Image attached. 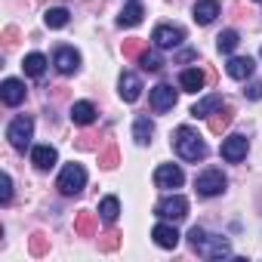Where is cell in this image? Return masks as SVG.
<instances>
[{
  "mask_svg": "<svg viewBox=\"0 0 262 262\" xmlns=\"http://www.w3.org/2000/svg\"><path fill=\"white\" fill-rule=\"evenodd\" d=\"M120 237H123L120 231H108V234H102V237H99V250H102V253H114V250L120 247Z\"/></svg>",
  "mask_w": 262,
  "mask_h": 262,
  "instance_id": "30",
  "label": "cell"
},
{
  "mask_svg": "<svg viewBox=\"0 0 262 262\" xmlns=\"http://www.w3.org/2000/svg\"><path fill=\"white\" fill-rule=\"evenodd\" d=\"M182 182H185V173L176 164H161L155 170V185L158 188H179Z\"/></svg>",
  "mask_w": 262,
  "mask_h": 262,
  "instance_id": "8",
  "label": "cell"
},
{
  "mask_svg": "<svg viewBox=\"0 0 262 262\" xmlns=\"http://www.w3.org/2000/svg\"><path fill=\"white\" fill-rule=\"evenodd\" d=\"M74 231H77L80 237H93V231H96V213L80 210L77 219H74Z\"/></svg>",
  "mask_w": 262,
  "mask_h": 262,
  "instance_id": "24",
  "label": "cell"
},
{
  "mask_svg": "<svg viewBox=\"0 0 262 262\" xmlns=\"http://www.w3.org/2000/svg\"><path fill=\"white\" fill-rule=\"evenodd\" d=\"M117 90H120V99H123V102H136L139 93H142V80H139L133 71H123L120 80H117Z\"/></svg>",
  "mask_w": 262,
  "mask_h": 262,
  "instance_id": "12",
  "label": "cell"
},
{
  "mask_svg": "<svg viewBox=\"0 0 262 262\" xmlns=\"http://www.w3.org/2000/svg\"><path fill=\"white\" fill-rule=\"evenodd\" d=\"M191 13H194V22L198 25H210L219 16V0H198Z\"/></svg>",
  "mask_w": 262,
  "mask_h": 262,
  "instance_id": "17",
  "label": "cell"
},
{
  "mask_svg": "<svg viewBox=\"0 0 262 262\" xmlns=\"http://www.w3.org/2000/svg\"><path fill=\"white\" fill-rule=\"evenodd\" d=\"M244 93H247V99L259 102V99H262V80H253V83H250V86H247Z\"/></svg>",
  "mask_w": 262,
  "mask_h": 262,
  "instance_id": "36",
  "label": "cell"
},
{
  "mask_svg": "<svg viewBox=\"0 0 262 262\" xmlns=\"http://www.w3.org/2000/svg\"><path fill=\"white\" fill-rule=\"evenodd\" d=\"M173 145H176V151H179V158L182 161H204L207 158V142L201 139V133L198 129H191V126H179L176 129V136H173Z\"/></svg>",
  "mask_w": 262,
  "mask_h": 262,
  "instance_id": "1",
  "label": "cell"
},
{
  "mask_svg": "<svg viewBox=\"0 0 262 262\" xmlns=\"http://www.w3.org/2000/svg\"><path fill=\"white\" fill-rule=\"evenodd\" d=\"M56 161H59V155L53 145H34L31 148V164L37 170H50V167H56Z\"/></svg>",
  "mask_w": 262,
  "mask_h": 262,
  "instance_id": "16",
  "label": "cell"
},
{
  "mask_svg": "<svg viewBox=\"0 0 262 262\" xmlns=\"http://www.w3.org/2000/svg\"><path fill=\"white\" fill-rule=\"evenodd\" d=\"M31 133H34V120L22 114V117H16V120L10 123L7 139H10V145H13L16 151H25V148L31 145Z\"/></svg>",
  "mask_w": 262,
  "mask_h": 262,
  "instance_id": "3",
  "label": "cell"
},
{
  "mask_svg": "<svg viewBox=\"0 0 262 262\" xmlns=\"http://www.w3.org/2000/svg\"><path fill=\"white\" fill-rule=\"evenodd\" d=\"M117 161H120V155H117V145H108L102 155H99V164L105 167V170H111V167H117Z\"/></svg>",
  "mask_w": 262,
  "mask_h": 262,
  "instance_id": "31",
  "label": "cell"
},
{
  "mask_svg": "<svg viewBox=\"0 0 262 262\" xmlns=\"http://www.w3.org/2000/svg\"><path fill=\"white\" fill-rule=\"evenodd\" d=\"M225 71H228V77H234V80H247V77L256 71V62H253L250 56H234V59H228Z\"/></svg>",
  "mask_w": 262,
  "mask_h": 262,
  "instance_id": "13",
  "label": "cell"
},
{
  "mask_svg": "<svg viewBox=\"0 0 262 262\" xmlns=\"http://www.w3.org/2000/svg\"><path fill=\"white\" fill-rule=\"evenodd\" d=\"M31 253H34V256H43V253H47V237H43V234H34V237H31Z\"/></svg>",
  "mask_w": 262,
  "mask_h": 262,
  "instance_id": "35",
  "label": "cell"
},
{
  "mask_svg": "<svg viewBox=\"0 0 262 262\" xmlns=\"http://www.w3.org/2000/svg\"><path fill=\"white\" fill-rule=\"evenodd\" d=\"M99 216H102V222H117V216H120V201L117 198H102V204H99Z\"/></svg>",
  "mask_w": 262,
  "mask_h": 262,
  "instance_id": "26",
  "label": "cell"
},
{
  "mask_svg": "<svg viewBox=\"0 0 262 262\" xmlns=\"http://www.w3.org/2000/svg\"><path fill=\"white\" fill-rule=\"evenodd\" d=\"M176 90L170 86V83H158L155 90H151V108L158 111V114H164V111H170L173 105H176Z\"/></svg>",
  "mask_w": 262,
  "mask_h": 262,
  "instance_id": "11",
  "label": "cell"
},
{
  "mask_svg": "<svg viewBox=\"0 0 262 262\" xmlns=\"http://www.w3.org/2000/svg\"><path fill=\"white\" fill-rule=\"evenodd\" d=\"M68 19H71V13H68V10H62V7L47 10V16H43L47 28H65V25H68Z\"/></svg>",
  "mask_w": 262,
  "mask_h": 262,
  "instance_id": "28",
  "label": "cell"
},
{
  "mask_svg": "<svg viewBox=\"0 0 262 262\" xmlns=\"http://www.w3.org/2000/svg\"><path fill=\"white\" fill-rule=\"evenodd\" d=\"M231 114H234V111H231L228 105H219V108L210 114V133H222V129L231 123Z\"/></svg>",
  "mask_w": 262,
  "mask_h": 262,
  "instance_id": "25",
  "label": "cell"
},
{
  "mask_svg": "<svg viewBox=\"0 0 262 262\" xmlns=\"http://www.w3.org/2000/svg\"><path fill=\"white\" fill-rule=\"evenodd\" d=\"M151 40H155L158 50H173V47H179L185 40V31L179 25H158L155 34H151Z\"/></svg>",
  "mask_w": 262,
  "mask_h": 262,
  "instance_id": "6",
  "label": "cell"
},
{
  "mask_svg": "<svg viewBox=\"0 0 262 262\" xmlns=\"http://www.w3.org/2000/svg\"><path fill=\"white\" fill-rule=\"evenodd\" d=\"M56 185H59V191L68 194V198H71V194H80L83 185H86V170H83L80 164H68V167L59 173V182H56Z\"/></svg>",
  "mask_w": 262,
  "mask_h": 262,
  "instance_id": "2",
  "label": "cell"
},
{
  "mask_svg": "<svg viewBox=\"0 0 262 262\" xmlns=\"http://www.w3.org/2000/svg\"><path fill=\"white\" fill-rule=\"evenodd\" d=\"M198 253H201V256H207V259H225V256H231V247H228V241H225V237L207 234V237L201 241Z\"/></svg>",
  "mask_w": 262,
  "mask_h": 262,
  "instance_id": "10",
  "label": "cell"
},
{
  "mask_svg": "<svg viewBox=\"0 0 262 262\" xmlns=\"http://www.w3.org/2000/svg\"><path fill=\"white\" fill-rule=\"evenodd\" d=\"M219 105H222V96H219V93H213V96H207V99L194 102V108H191V117H210V114H213Z\"/></svg>",
  "mask_w": 262,
  "mask_h": 262,
  "instance_id": "23",
  "label": "cell"
},
{
  "mask_svg": "<svg viewBox=\"0 0 262 262\" xmlns=\"http://www.w3.org/2000/svg\"><path fill=\"white\" fill-rule=\"evenodd\" d=\"M155 213H158L161 219H173V222H179V219L188 216V201H185L182 194H170V198H164V201L155 207Z\"/></svg>",
  "mask_w": 262,
  "mask_h": 262,
  "instance_id": "5",
  "label": "cell"
},
{
  "mask_svg": "<svg viewBox=\"0 0 262 262\" xmlns=\"http://www.w3.org/2000/svg\"><path fill=\"white\" fill-rule=\"evenodd\" d=\"M71 120L80 123V126H90V123L96 120V108H93V102H74V105H71Z\"/></svg>",
  "mask_w": 262,
  "mask_h": 262,
  "instance_id": "20",
  "label": "cell"
},
{
  "mask_svg": "<svg viewBox=\"0 0 262 262\" xmlns=\"http://www.w3.org/2000/svg\"><path fill=\"white\" fill-rule=\"evenodd\" d=\"M179 83H182L185 93H201L204 83H207V74H204L201 68H185V71L179 74Z\"/></svg>",
  "mask_w": 262,
  "mask_h": 262,
  "instance_id": "18",
  "label": "cell"
},
{
  "mask_svg": "<svg viewBox=\"0 0 262 262\" xmlns=\"http://www.w3.org/2000/svg\"><path fill=\"white\" fill-rule=\"evenodd\" d=\"M247 136H241V133H234V136H228V139H222V158L228 161V164H237V161H244L247 158Z\"/></svg>",
  "mask_w": 262,
  "mask_h": 262,
  "instance_id": "7",
  "label": "cell"
},
{
  "mask_svg": "<svg viewBox=\"0 0 262 262\" xmlns=\"http://www.w3.org/2000/svg\"><path fill=\"white\" fill-rule=\"evenodd\" d=\"M22 68H25L28 77H43V71H47V56H40V53H28L25 62H22Z\"/></svg>",
  "mask_w": 262,
  "mask_h": 262,
  "instance_id": "22",
  "label": "cell"
},
{
  "mask_svg": "<svg viewBox=\"0 0 262 262\" xmlns=\"http://www.w3.org/2000/svg\"><path fill=\"white\" fill-rule=\"evenodd\" d=\"M139 62H142V68H145V71H161V65H164V62H161V56H158V53H148V50L139 56Z\"/></svg>",
  "mask_w": 262,
  "mask_h": 262,
  "instance_id": "33",
  "label": "cell"
},
{
  "mask_svg": "<svg viewBox=\"0 0 262 262\" xmlns=\"http://www.w3.org/2000/svg\"><path fill=\"white\" fill-rule=\"evenodd\" d=\"M225 185H228V179H225L222 170H216V167L204 170V173L194 179V188H198V194H204V198H216V194H222Z\"/></svg>",
  "mask_w": 262,
  "mask_h": 262,
  "instance_id": "4",
  "label": "cell"
},
{
  "mask_svg": "<svg viewBox=\"0 0 262 262\" xmlns=\"http://www.w3.org/2000/svg\"><path fill=\"white\" fill-rule=\"evenodd\" d=\"M53 65H56L59 74H74L80 68V53L71 50V47H59L56 56H53Z\"/></svg>",
  "mask_w": 262,
  "mask_h": 262,
  "instance_id": "9",
  "label": "cell"
},
{
  "mask_svg": "<svg viewBox=\"0 0 262 262\" xmlns=\"http://www.w3.org/2000/svg\"><path fill=\"white\" fill-rule=\"evenodd\" d=\"M237 43H241V34H237V31H231V28H228V31H222V34L216 37V47H219V53H225V56H228V53H234V47H237Z\"/></svg>",
  "mask_w": 262,
  "mask_h": 262,
  "instance_id": "29",
  "label": "cell"
},
{
  "mask_svg": "<svg viewBox=\"0 0 262 262\" xmlns=\"http://www.w3.org/2000/svg\"><path fill=\"white\" fill-rule=\"evenodd\" d=\"M13 201V179H10V173H4V176H0V204H10Z\"/></svg>",
  "mask_w": 262,
  "mask_h": 262,
  "instance_id": "32",
  "label": "cell"
},
{
  "mask_svg": "<svg viewBox=\"0 0 262 262\" xmlns=\"http://www.w3.org/2000/svg\"><path fill=\"white\" fill-rule=\"evenodd\" d=\"M0 96H4V102L7 105H22L25 102V83L22 80H16V77H7L4 80V86H0Z\"/></svg>",
  "mask_w": 262,
  "mask_h": 262,
  "instance_id": "14",
  "label": "cell"
},
{
  "mask_svg": "<svg viewBox=\"0 0 262 262\" xmlns=\"http://www.w3.org/2000/svg\"><path fill=\"white\" fill-rule=\"evenodd\" d=\"M204 237H207V231H204V228H198V225H194V228H191V231H188V244H191V250H198V247H201V241H204Z\"/></svg>",
  "mask_w": 262,
  "mask_h": 262,
  "instance_id": "34",
  "label": "cell"
},
{
  "mask_svg": "<svg viewBox=\"0 0 262 262\" xmlns=\"http://www.w3.org/2000/svg\"><path fill=\"white\" fill-rule=\"evenodd\" d=\"M142 16H145V10L133 0V4L123 7V13L117 16V25H120V28H133V25H139V22H142Z\"/></svg>",
  "mask_w": 262,
  "mask_h": 262,
  "instance_id": "21",
  "label": "cell"
},
{
  "mask_svg": "<svg viewBox=\"0 0 262 262\" xmlns=\"http://www.w3.org/2000/svg\"><path fill=\"white\" fill-rule=\"evenodd\" d=\"M145 50H148V40H139V37H133V40H123V47H120L123 59H139Z\"/></svg>",
  "mask_w": 262,
  "mask_h": 262,
  "instance_id": "27",
  "label": "cell"
},
{
  "mask_svg": "<svg viewBox=\"0 0 262 262\" xmlns=\"http://www.w3.org/2000/svg\"><path fill=\"white\" fill-rule=\"evenodd\" d=\"M151 237H155V244H158V247H164V250H176V247H179V231H176L173 225H167V222L155 225Z\"/></svg>",
  "mask_w": 262,
  "mask_h": 262,
  "instance_id": "15",
  "label": "cell"
},
{
  "mask_svg": "<svg viewBox=\"0 0 262 262\" xmlns=\"http://www.w3.org/2000/svg\"><path fill=\"white\" fill-rule=\"evenodd\" d=\"M151 136H155V123H151L145 114H139V117H136V123H133V139H136L139 145H148V142H151Z\"/></svg>",
  "mask_w": 262,
  "mask_h": 262,
  "instance_id": "19",
  "label": "cell"
}]
</instances>
